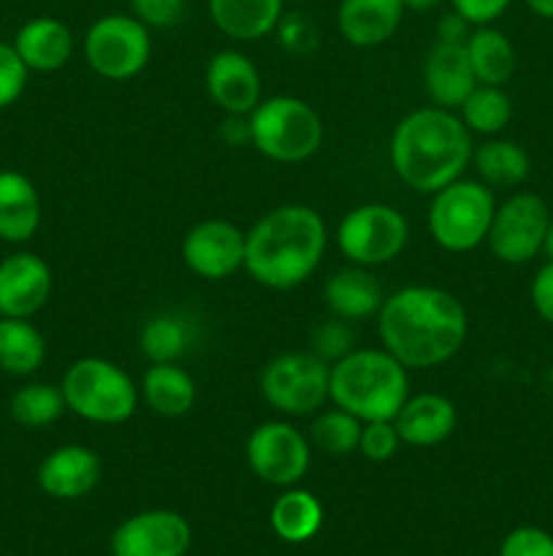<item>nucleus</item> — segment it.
<instances>
[{
	"instance_id": "obj_30",
	"label": "nucleus",
	"mask_w": 553,
	"mask_h": 556,
	"mask_svg": "<svg viewBox=\"0 0 553 556\" xmlns=\"http://www.w3.org/2000/svg\"><path fill=\"white\" fill-rule=\"evenodd\" d=\"M193 324L184 315L160 313L152 315L139 334V348L152 364L179 362L193 345Z\"/></svg>"
},
{
	"instance_id": "obj_15",
	"label": "nucleus",
	"mask_w": 553,
	"mask_h": 556,
	"mask_svg": "<svg viewBox=\"0 0 553 556\" xmlns=\"http://www.w3.org/2000/svg\"><path fill=\"white\" fill-rule=\"evenodd\" d=\"M204 85L211 103L236 117H247L263 101L258 65L239 49H222L206 63Z\"/></svg>"
},
{
	"instance_id": "obj_34",
	"label": "nucleus",
	"mask_w": 553,
	"mask_h": 556,
	"mask_svg": "<svg viewBox=\"0 0 553 556\" xmlns=\"http://www.w3.org/2000/svg\"><path fill=\"white\" fill-rule=\"evenodd\" d=\"M27 65L16 54L14 43L0 41V109L14 106L27 87Z\"/></svg>"
},
{
	"instance_id": "obj_24",
	"label": "nucleus",
	"mask_w": 553,
	"mask_h": 556,
	"mask_svg": "<svg viewBox=\"0 0 553 556\" xmlns=\"http://www.w3.org/2000/svg\"><path fill=\"white\" fill-rule=\"evenodd\" d=\"M209 16L233 41H260L285 16V0H209Z\"/></svg>"
},
{
	"instance_id": "obj_3",
	"label": "nucleus",
	"mask_w": 553,
	"mask_h": 556,
	"mask_svg": "<svg viewBox=\"0 0 553 556\" xmlns=\"http://www.w3.org/2000/svg\"><path fill=\"white\" fill-rule=\"evenodd\" d=\"M472 134L450 109H415L390 134V168L415 193L432 195L464 177L472 163Z\"/></svg>"
},
{
	"instance_id": "obj_22",
	"label": "nucleus",
	"mask_w": 553,
	"mask_h": 556,
	"mask_svg": "<svg viewBox=\"0 0 553 556\" xmlns=\"http://www.w3.org/2000/svg\"><path fill=\"white\" fill-rule=\"evenodd\" d=\"M325 307L334 318L347 320H363V318H377L380 307L385 302L383 286H380L377 277L372 275V269L366 266H345V269L334 271V275L325 280L323 286Z\"/></svg>"
},
{
	"instance_id": "obj_12",
	"label": "nucleus",
	"mask_w": 553,
	"mask_h": 556,
	"mask_svg": "<svg viewBox=\"0 0 553 556\" xmlns=\"http://www.w3.org/2000/svg\"><path fill=\"white\" fill-rule=\"evenodd\" d=\"M249 470L269 486H296L312 462V443L291 421H263L249 432L244 443Z\"/></svg>"
},
{
	"instance_id": "obj_23",
	"label": "nucleus",
	"mask_w": 553,
	"mask_h": 556,
	"mask_svg": "<svg viewBox=\"0 0 553 556\" xmlns=\"http://www.w3.org/2000/svg\"><path fill=\"white\" fill-rule=\"evenodd\" d=\"M41 226V199L25 174L0 172V239L9 244L30 242Z\"/></svg>"
},
{
	"instance_id": "obj_46",
	"label": "nucleus",
	"mask_w": 553,
	"mask_h": 556,
	"mask_svg": "<svg viewBox=\"0 0 553 556\" xmlns=\"http://www.w3.org/2000/svg\"><path fill=\"white\" fill-rule=\"evenodd\" d=\"M542 253L548 255V261H553V217H551V226H548L545 244H542Z\"/></svg>"
},
{
	"instance_id": "obj_37",
	"label": "nucleus",
	"mask_w": 553,
	"mask_h": 556,
	"mask_svg": "<svg viewBox=\"0 0 553 556\" xmlns=\"http://www.w3.org/2000/svg\"><path fill=\"white\" fill-rule=\"evenodd\" d=\"M499 556H553V535L540 527H515L502 541Z\"/></svg>"
},
{
	"instance_id": "obj_18",
	"label": "nucleus",
	"mask_w": 553,
	"mask_h": 556,
	"mask_svg": "<svg viewBox=\"0 0 553 556\" xmlns=\"http://www.w3.org/2000/svg\"><path fill=\"white\" fill-rule=\"evenodd\" d=\"M475 85L477 79L472 74L464 43L437 41L428 49L423 58V90L432 98L434 106L455 112L464 98L475 90Z\"/></svg>"
},
{
	"instance_id": "obj_19",
	"label": "nucleus",
	"mask_w": 553,
	"mask_h": 556,
	"mask_svg": "<svg viewBox=\"0 0 553 556\" xmlns=\"http://www.w3.org/2000/svg\"><path fill=\"white\" fill-rule=\"evenodd\" d=\"M459 424L455 405L442 394H410L401 410L396 413L394 427L399 432L401 445L412 448H434L453 434Z\"/></svg>"
},
{
	"instance_id": "obj_21",
	"label": "nucleus",
	"mask_w": 553,
	"mask_h": 556,
	"mask_svg": "<svg viewBox=\"0 0 553 556\" xmlns=\"http://www.w3.org/2000/svg\"><path fill=\"white\" fill-rule=\"evenodd\" d=\"M14 49L27 71L54 74L74 58V33L54 16H33L16 30Z\"/></svg>"
},
{
	"instance_id": "obj_8",
	"label": "nucleus",
	"mask_w": 553,
	"mask_h": 556,
	"mask_svg": "<svg viewBox=\"0 0 553 556\" xmlns=\"http://www.w3.org/2000/svg\"><path fill=\"white\" fill-rule=\"evenodd\" d=\"M331 364L312 351H291L271 358L260 372V394L280 416H314L329 402Z\"/></svg>"
},
{
	"instance_id": "obj_5",
	"label": "nucleus",
	"mask_w": 553,
	"mask_h": 556,
	"mask_svg": "<svg viewBox=\"0 0 553 556\" xmlns=\"http://www.w3.org/2000/svg\"><path fill=\"white\" fill-rule=\"evenodd\" d=\"M65 407L81 421L117 427L133 418L139 407V386L119 364L101 356L76 358L60 380Z\"/></svg>"
},
{
	"instance_id": "obj_28",
	"label": "nucleus",
	"mask_w": 553,
	"mask_h": 556,
	"mask_svg": "<svg viewBox=\"0 0 553 556\" xmlns=\"http://www.w3.org/2000/svg\"><path fill=\"white\" fill-rule=\"evenodd\" d=\"M472 166L488 188H518L529 177L531 161L520 144L491 136L480 147H475Z\"/></svg>"
},
{
	"instance_id": "obj_26",
	"label": "nucleus",
	"mask_w": 553,
	"mask_h": 556,
	"mask_svg": "<svg viewBox=\"0 0 553 556\" xmlns=\"http://www.w3.org/2000/svg\"><path fill=\"white\" fill-rule=\"evenodd\" d=\"M466 58H470L472 74L477 85H497L504 87L515 74V47L499 27L480 25L472 27L470 38L464 41Z\"/></svg>"
},
{
	"instance_id": "obj_36",
	"label": "nucleus",
	"mask_w": 553,
	"mask_h": 556,
	"mask_svg": "<svg viewBox=\"0 0 553 556\" xmlns=\"http://www.w3.org/2000/svg\"><path fill=\"white\" fill-rule=\"evenodd\" d=\"M401 438L396 432L394 421H366L361 429V443L358 454L366 456L369 462H388L399 451Z\"/></svg>"
},
{
	"instance_id": "obj_38",
	"label": "nucleus",
	"mask_w": 553,
	"mask_h": 556,
	"mask_svg": "<svg viewBox=\"0 0 553 556\" xmlns=\"http://www.w3.org/2000/svg\"><path fill=\"white\" fill-rule=\"evenodd\" d=\"M130 9L139 22L146 27H173L184 14V0H130Z\"/></svg>"
},
{
	"instance_id": "obj_33",
	"label": "nucleus",
	"mask_w": 553,
	"mask_h": 556,
	"mask_svg": "<svg viewBox=\"0 0 553 556\" xmlns=\"http://www.w3.org/2000/svg\"><path fill=\"white\" fill-rule=\"evenodd\" d=\"M361 418L342 410V407H331V410H318L307 438L312 448L323 451V454L350 456L356 454L358 443H361Z\"/></svg>"
},
{
	"instance_id": "obj_31",
	"label": "nucleus",
	"mask_w": 553,
	"mask_h": 556,
	"mask_svg": "<svg viewBox=\"0 0 553 556\" xmlns=\"http://www.w3.org/2000/svg\"><path fill=\"white\" fill-rule=\"evenodd\" d=\"M461 123L470 128V134L499 136L513 119V101L497 85H475V90L464 98L459 109Z\"/></svg>"
},
{
	"instance_id": "obj_43",
	"label": "nucleus",
	"mask_w": 553,
	"mask_h": 556,
	"mask_svg": "<svg viewBox=\"0 0 553 556\" xmlns=\"http://www.w3.org/2000/svg\"><path fill=\"white\" fill-rule=\"evenodd\" d=\"M222 136H226L228 144H249V123L247 117H236V114H226V123H222Z\"/></svg>"
},
{
	"instance_id": "obj_41",
	"label": "nucleus",
	"mask_w": 553,
	"mask_h": 556,
	"mask_svg": "<svg viewBox=\"0 0 553 556\" xmlns=\"http://www.w3.org/2000/svg\"><path fill=\"white\" fill-rule=\"evenodd\" d=\"M276 33H280L282 43H285L287 49H293V52H307L314 43L312 25H309L301 14L282 16V22L276 25Z\"/></svg>"
},
{
	"instance_id": "obj_1",
	"label": "nucleus",
	"mask_w": 553,
	"mask_h": 556,
	"mask_svg": "<svg viewBox=\"0 0 553 556\" xmlns=\"http://www.w3.org/2000/svg\"><path fill=\"white\" fill-rule=\"evenodd\" d=\"M470 318L459 296L437 286H407L385 296L377 337L407 369H434L464 348Z\"/></svg>"
},
{
	"instance_id": "obj_7",
	"label": "nucleus",
	"mask_w": 553,
	"mask_h": 556,
	"mask_svg": "<svg viewBox=\"0 0 553 556\" xmlns=\"http://www.w3.org/2000/svg\"><path fill=\"white\" fill-rule=\"evenodd\" d=\"M497 199L493 188L480 179L459 177L432 193L428 204V233L448 253H470L488 239Z\"/></svg>"
},
{
	"instance_id": "obj_16",
	"label": "nucleus",
	"mask_w": 553,
	"mask_h": 556,
	"mask_svg": "<svg viewBox=\"0 0 553 556\" xmlns=\"http://www.w3.org/2000/svg\"><path fill=\"white\" fill-rule=\"evenodd\" d=\"M52 296V269L36 253H11L0 261V318H33Z\"/></svg>"
},
{
	"instance_id": "obj_4",
	"label": "nucleus",
	"mask_w": 553,
	"mask_h": 556,
	"mask_svg": "<svg viewBox=\"0 0 553 556\" xmlns=\"http://www.w3.org/2000/svg\"><path fill=\"white\" fill-rule=\"evenodd\" d=\"M410 396V369L385 348L350 351L331 364L329 402L366 421H394Z\"/></svg>"
},
{
	"instance_id": "obj_10",
	"label": "nucleus",
	"mask_w": 553,
	"mask_h": 556,
	"mask_svg": "<svg viewBox=\"0 0 553 556\" xmlns=\"http://www.w3.org/2000/svg\"><path fill=\"white\" fill-rule=\"evenodd\" d=\"M85 60L101 79L128 81L146 68L152 58V36L133 14H106L85 33Z\"/></svg>"
},
{
	"instance_id": "obj_6",
	"label": "nucleus",
	"mask_w": 553,
	"mask_h": 556,
	"mask_svg": "<svg viewBox=\"0 0 553 556\" xmlns=\"http://www.w3.org/2000/svg\"><path fill=\"white\" fill-rule=\"evenodd\" d=\"M247 123L249 144L274 163L309 161L323 144V119L296 96L263 98Z\"/></svg>"
},
{
	"instance_id": "obj_13",
	"label": "nucleus",
	"mask_w": 553,
	"mask_h": 556,
	"mask_svg": "<svg viewBox=\"0 0 553 556\" xmlns=\"http://www.w3.org/2000/svg\"><path fill=\"white\" fill-rule=\"evenodd\" d=\"M247 231L231 220H201L184 233L182 261L201 280H226L244 269Z\"/></svg>"
},
{
	"instance_id": "obj_35",
	"label": "nucleus",
	"mask_w": 553,
	"mask_h": 556,
	"mask_svg": "<svg viewBox=\"0 0 553 556\" xmlns=\"http://www.w3.org/2000/svg\"><path fill=\"white\" fill-rule=\"evenodd\" d=\"M352 351V331L347 320L331 318L312 331V353L334 364Z\"/></svg>"
},
{
	"instance_id": "obj_14",
	"label": "nucleus",
	"mask_w": 553,
	"mask_h": 556,
	"mask_svg": "<svg viewBox=\"0 0 553 556\" xmlns=\"http://www.w3.org/2000/svg\"><path fill=\"white\" fill-rule=\"evenodd\" d=\"M193 543L188 519L177 510H144L112 532V556H184Z\"/></svg>"
},
{
	"instance_id": "obj_42",
	"label": "nucleus",
	"mask_w": 553,
	"mask_h": 556,
	"mask_svg": "<svg viewBox=\"0 0 553 556\" xmlns=\"http://www.w3.org/2000/svg\"><path fill=\"white\" fill-rule=\"evenodd\" d=\"M472 25L461 14L450 11L442 20L437 22V41H450V43H464L470 38Z\"/></svg>"
},
{
	"instance_id": "obj_29",
	"label": "nucleus",
	"mask_w": 553,
	"mask_h": 556,
	"mask_svg": "<svg viewBox=\"0 0 553 556\" xmlns=\"http://www.w3.org/2000/svg\"><path fill=\"white\" fill-rule=\"evenodd\" d=\"M43 358L47 342L30 318H0V372L27 378L41 369Z\"/></svg>"
},
{
	"instance_id": "obj_44",
	"label": "nucleus",
	"mask_w": 553,
	"mask_h": 556,
	"mask_svg": "<svg viewBox=\"0 0 553 556\" xmlns=\"http://www.w3.org/2000/svg\"><path fill=\"white\" fill-rule=\"evenodd\" d=\"M529 11L542 20H553V0H526Z\"/></svg>"
},
{
	"instance_id": "obj_20",
	"label": "nucleus",
	"mask_w": 553,
	"mask_h": 556,
	"mask_svg": "<svg viewBox=\"0 0 553 556\" xmlns=\"http://www.w3.org/2000/svg\"><path fill=\"white\" fill-rule=\"evenodd\" d=\"M404 11L401 0H339L336 27L350 47L372 49L399 30Z\"/></svg>"
},
{
	"instance_id": "obj_17",
	"label": "nucleus",
	"mask_w": 553,
	"mask_h": 556,
	"mask_svg": "<svg viewBox=\"0 0 553 556\" xmlns=\"http://www.w3.org/2000/svg\"><path fill=\"white\" fill-rule=\"evenodd\" d=\"M101 456L87 445H60L38 465V486L52 500H81L101 481Z\"/></svg>"
},
{
	"instance_id": "obj_40",
	"label": "nucleus",
	"mask_w": 553,
	"mask_h": 556,
	"mask_svg": "<svg viewBox=\"0 0 553 556\" xmlns=\"http://www.w3.org/2000/svg\"><path fill=\"white\" fill-rule=\"evenodd\" d=\"M529 296L535 313L540 315L548 326H553V261H545V264L537 269L529 288Z\"/></svg>"
},
{
	"instance_id": "obj_45",
	"label": "nucleus",
	"mask_w": 553,
	"mask_h": 556,
	"mask_svg": "<svg viewBox=\"0 0 553 556\" xmlns=\"http://www.w3.org/2000/svg\"><path fill=\"white\" fill-rule=\"evenodd\" d=\"M404 3L407 11H417V14H423V11H434L437 9L442 0H401Z\"/></svg>"
},
{
	"instance_id": "obj_9",
	"label": "nucleus",
	"mask_w": 553,
	"mask_h": 556,
	"mask_svg": "<svg viewBox=\"0 0 553 556\" xmlns=\"http://www.w3.org/2000/svg\"><path fill=\"white\" fill-rule=\"evenodd\" d=\"M407 242H410L407 217L396 206L380 201L356 206L336 226L339 253L345 255L347 264L366 266V269L399 258Z\"/></svg>"
},
{
	"instance_id": "obj_27",
	"label": "nucleus",
	"mask_w": 553,
	"mask_h": 556,
	"mask_svg": "<svg viewBox=\"0 0 553 556\" xmlns=\"http://www.w3.org/2000/svg\"><path fill=\"white\" fill-rule=\"evenodd\" d=\"M269 521L285 543H307L323 527V505L307 489L287 486L271 505Z\"/></svg>"
},
{
	"instance_id": "obj_25",
	"label": "nucleus",
	"mask_w": 553,
	"mask_h": 556,
	"mask_svg": "<svg viewBox=\"0 0 553 556\" xmlns=\"http://www.w3.org/2000/svg\"><path fill=\"white\" fill-rule=\"evenodd\" d=\"M139 396L155 416L182 418L195 405V380L177 362L150 364L141 375Z\"/></svg>"
},
{
	"instance_id": "obj_32",
	"label": "nucleus",
	"mask_w": 553,
	"mask_h": 556,
	"mask_svg": "<svg viewBox=\"0 0 553 556\" xmlns=\"http://www.w3.org/2000/svg\"><path fill=\"white\" fill-rule=\"evenodd\" d=\"M68 410L63 400V391L54 383H27L14 391L9 402V413L20 427L43 429L49 424L60 421V416Z\"/></svg>"
},
{
	"instance_id": "obj_39",
	"label": "nucleus",
	"mask_w": 553,
	"mask_h": 556,
	"mask_svg": "<svg viewBox=\"0 0 553 556\" xmlns=\"http://www.w3.org/2000/svg\"><path fill=\"white\" fill-rule=\"evenodd\" d=\"M510 3L513 0H450L455 14L464 16L472 27L493 25L510 9Z\"/></svg>"
},
{
	"instance_id": "obj_11",
	"label": "nucleus",
	"mask_w": 553,
	"mask_h": 556,
	"mask_svg": "<svg viewBox=\"0 0 553 556\" xmlns=\"http://www.w3.org/2000/svg\"><path fill=\"white\" fill-rule=\"evenodd\" d=\"M548 226H551V210L545 201L537 193L518 190L497 204L486 244L493 258L502 264H529L542 253Z\"/></svg>"
},
{
	"instance_id": "obj_2",
	"label": "nucleus",
	"mask_w": 553,
	"mask_h": 556,
	"mask_svg": "<svg viewBox=\"0 0 553 556\" xmlns=\"http://www.w3.org/2000/svg\"><path fill=\"white\" fill-rule=\"evenodd\" d=\"M329 248V228L318 210L282 204L260 215L247 231L244 271L258 286L291 291L318 271Z\"/></svg>"
}]
</instances>
